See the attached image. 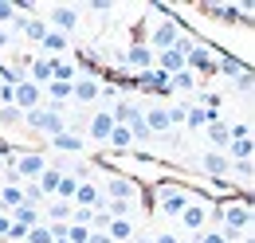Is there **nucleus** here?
Masks as SVG:
<instances>
[{"label":"nucleus","instance_id":"nucleus-1","mask_svg":"<svg viewBox=\"0 0 255 243\" xmlns=\"http://www.w3.org/2000/svg\"><path fill=\"white\" fill-rule=\"evenodd\" d=\"M216 232H220L228 243L244 240V236L252 232V208H248V204H220V224H216Z\"/></svg>","mask_w":255,"mask_h":243},{"label":"nucleus","instance_id":"nucleus-2","mask_svg":"<svg viewBox=\"0 0 255 243\" xmlns=\"http://www.w3.org/2000/svg\"><path fill=\"white\" fill-rule=\"evenodd\" d=\"M24 122L32 125L35 133H43L47 141H51L55 133H63V129H67V118H63V110H59V106H47V102H43L39 110H28V114H24Z\"/></svg>","mask_w":255,"mask_h":243},{"label":"nucleus","instance_id":"nucleus-3","mask_svg":"<svg viewBox=\"0 0 255 243\" xmlns=\"http://www.w3.org/2000/svg\"><path fill=\"white\" fill-rule=\"evenodd\" d=\"M189 204H192L189 188H177V184H165V188L157 192V208H161L165 216H173V220H177V216L185 212Z\"/></svg>","mask_w":255,"mask_h":243},{"label":"nucleus","instance_id":"nucleus-4","mask_svg":"<svg viewBox=\"0 0 255 243\" xmlns=\"http://www.w3.org/2000/svg\"><path fill=\"white\" fill-rule=\"evenodd\" d=\"M12 106L20 110V114H28V110H39L43 106V87H35V83H20V87H12Z\"/></svg>","mask_w":255,"mask_h":243},{"label":"nucleus","instance_id":"nucleus-5","mask_svg":"<svg viewBox=\"0 0 255 243\" xmlns=\"http://www.w3.org/2000/svg\"><path fill=\"white\" fill-rule=\"evenodd\" d=\"M98 192H102L106 200H137V192H141V188L129 181V177H118V173H110V177H106V184H102Z\"/></svg>","mask_w":255,"mask_h":243},{"label":"nucleus","instance_id":"nucleus-6","mask_svg":"<svg viewBox=\"0 0 255 243\" xmlns=\"http://www.w3.org/2000/svg\"><path fill=\"white\" fill-rule=\"evenodd\" d=\"M185 71H189V75H212V71H216V55H212L204 43H196L189 55H185Z\"/></svg>","mask_w":255,"mask_h":243},{"label":"nucleus","instance_id":"nucleus-7","mask_svg":"<svg viewBox=\"0 0 255 243\" xmlns=\"http://www.w3.org/2000/svg\"><path fill=\"white\" fill-rule=\"evenodd\" d=\"M47 24L59 31V35H71V31L79 28V8H67V4H59V8H47Z\"/></svg>","mask_w":255,"mask_h":243},{"label":"nucleus","instance_id":"nucleus-8","mask_svg":"<svg viewBox=\"0 0 255 243\" xmlns=\"http://www.w3.org/2000/svg\"><path fill=\"white\" fill-rule=\"evenodd\" d=\"M71 98H75L79 106L98 102V98H102V83H98V79H91V75H83V79H75V83H71Z\"/></svg>","mask_w":255,"mask_h":243},{"label":"nucleus","instance_id":"nucleus-9","mask_svg":"<svg viewBox=\"0 0 255 243\" xmlns=\"http://www.w3.org/2000/svg\"><path fill=\"white\" fill-rule=\"evenodd\" d=\"M141 122H145V129H149V137H161V141H169V114H165V106H149L145 114H141Z\"/></svg>","mask_w":255,"mask_h":243},{"label":"nucleus","instance_id":"nucleus-10","mask_svg":"<svg viewBox=\"0 0 255 243\" xmlns=\"http://www.w3.org/2000/svg\"><path fill=\"white\" fill-rule=\"evenodd\" d=\"M122 59H126V67L133 71V75H145V71H153V51H149L145 43H133V47H129Z\"/></svg>","mask_w":255,"mask_h":243},{"label":"nucleus","instance_id":"nucleus-11","mask_svg":"<svg viewBox=\"0 0 255 243\" xmlns=\"http://www.w3.org/2000/svg\"><path fill=\"white\" fill-rule=\"evenodd\" d=\"M181 35H185V31L177 28V20H165V24H161V28L149 35V43H153L149 51H169V47H173V43H177Z\"/></svg>","mask_w":255,"mask_h":243},{"label":"nucleus","instance_id":"nucleus-12","mask_svg":"<svg viewBox=\"0 0 255 243\" xmlns=\"http://www.w3.org/2000/svg\"><path fill=\"white\" fill-rule=\"evenodd\" d=\"M200 169L208 173V177H216V181H224L228 173H232V161L224 157V153H216V149H208L204 157H200Z\"/></svg>","mask_w":255,"mask_h":243},{"label":"nucleus","instance_id":"nucleus-13","mask_svg":"<svg viewBox=\"0 0 255 243\" xmlns=\"http://www.w3.org/2000/svg\"><path fill=\"white\" fill-rule=\"evenodd\" d=\"M110 129H114V122H110V110H98L95 118L87 122V137H91V141H98V145H106Z\"/></svg>","mask_w":255,"mask_h":243},{"label":"nucleus","instance_id":"nucleus-14","mask_svg":"<svg viewBox=\"0 0 255 243\" xmlns=\"http://www.w3.org/2000/svg\"><path fill=\"white\" fill-rule=\"evenodd\" d=\"M153 67H157L161 75H181V71H185V55H181L177 47H169V51H157V55H153Z\"/></svg>","mask_w":255,"mask_h":243},{"label":"nucleus","instance_id":"nucleus-15","mask_svg":"<svg viewBox=\"0 0 255 243\" xmlns=\"http://www.w3.org/2000/svg\"><path fill=\"white\" fill-rule=\"evenodd\" d=\"M177 220L189 228L192 236H200V232H204V220H208V200H204V204H189V208L177 216Z\"/></svg>","mask_w":255,"mask_h":243},{"label":"nucleus","instance_id":"nucleus-16","mask_svg":"<svg viewBox=\"0 0 255 243\" xmlns=\"http://www.w3.org/2000/svg\"><path fill=\"white\" fill-rule=\"evenodd\" d=\"M59 177H63V165H55V161H47V169L39 173V181H35V188L51 200L55 196V188H59Z\"/></svg>","mask_w":255,"mask_h":243},{"label":"nucleus","instance_id":"nucleus-17","mask_svg":"<svg viewBox=\"0 0 255 243\" xmlns=\"http://www.w3.org/2000/svg\"><path fill=\"white\" fill-rule=\"evenodd\" d=\"M137 114H141V106H137L133 98H118V102H114V110H110V122H114V125H129Z\"/></svg>","mask_w":255,"mask_h":243},{"label":"nucleus","instance_id":"nucleus-18","mask_svg":"<svg viewBox=\"0 0 255 243\" xmlns=\"http://www.w3.org/2000/svg\"><path fill=\"white\" fill-rule=\"evenodd\" d=\"M83 133H71V129H63V133H55L51 137V149L55 153H83Z\"/></svg>","mask_w":255,"mask_h":243},{"label":"nucleus","instance_id":"nucleus-19","mask_svg":"<svg viewBox=\"0 0 255 243\" xmlns=\"http://www.w3.org/2000/svg\"><path fill=\"white\" fill-rule=\"evenodd\" d=\"M133 208H137V200H106V196H102V208H98V212H106L110 220H129Z\"/></svg>","mask_w":255,"mask_h":243},{"label":"nucleus","instance_id":"nucleus-20","mask_svg":"<svg viewBox=\"0 0 255 243\" xmlns=\"http://www.w3.org/2000/svg\"><path fill=\"white\" fill-rule=\"evenodd\" d=\"M8 220H12V224H20V228H35V224H43V212L32 208V204H20V208H12V212H8Z\"/></svg>","mask_w":255,"mask_h":243},{"label":"nucleus","instance_id":"nucleus-21","mask_svg":"<svg viewBox=\"0 0 255 243\" xmlns=\"http://www.w3.org/2000/svg\"><path fill=\"white\" fill-rule=\"evenodd\" d=\"M106 236L114 243H126V240L137 236V228H133V220H110V224H106Z\"/></svg>","mask_w":255,"mask_h":243},{"label":"nucleus","instance_id":"nucleus-22","mask_svg":"<svg viewBox=\"0 0 255 243\" xmlns=\"http://www.w3.org/2000/svg\"><path fill=\"white\" fill-rule=\"evenodd\" d=\"M24 204V184H4L0 188V212H12Z\"/></svg>","mask_w":255,"mask_h":243},{"label":"nucleus","instance_id":"nucleus-23","mask_svg":"<svg viewBox=\"0 0 255 243\" xmlns=\"http://www.w3.org/2000/svg\"><path fill=\"white\" fill-rule=\"evenodd\" d=\"M204 129H208V141H212V149H216V153H224V149H228V141H232V133H228V125H224L220 118H216V122H208Z\"/></svg>","mask_w":255,"mask_h":243},{"label":"nucleus","instance_id":"nucleus-24","mask_svg":"<svg viewBox=\"0 0 255 243\" xmlns=\"http://www.w3.org/2000/svg\"><path fill=\"white\" fill-rule=\"evenodd\" d=\"M208 122H216V110H204V106H189V114H185V125H189V129H204Z\"/></svg>","mask_w":255,"mask_h":243},{"label":"nucleus","instance_id":"nucleus-25","mask_svg":"<svg viewBox=\"0 0 255 243\" xmlns=\"http://www.w3.org/2000/svg\"><path fill=\"white\" fill-rule=\"evenodd\" d=\"M252 153H255V145H252V137H248V141H228V153H224V157L240 165V161H252Z\"/></svg>","mask_w":255,"mask_h":243},{"label":"nucleus","instance_id":"nucleus-26","mask_svg":"<svg viewBox=\"0 0 255 243\" xmlns=\"http://www.w3.org/2000/svg\"><path fill=\"white\" fill-rule=\"evenodd\" d=\"M47 220H51V224H67V220H71V204L51 196V200H47Z\"/></svg>","mask_w":255,"mask_h":243},{"label":"nucleus","instance_id":"nucleus-27","mask_svg":"<svg viewBox=\"0 0 255 243\" xmlns=\"http://www.w3.org/2000/svg\"><path fill=\"white\" fill-rule=\"evenodd\" d=\"M39 43H43V51H51L55 59H59V51H67V47H71V39H67V35H59V31H47Z\"/></svg>","mask_w":255,"mask_h":243},{"label":"nucleus","instance_id":"nucleus-28","mask_svg":"<svg viewBox=\"0 0 255 243\" xmlns=\"http://www.w3.org/2000/svg\"><path fill=\"white\" fill-rule=\"evenodd\" d=\"M216 71H224L228 79H240L248 67H244V59H236V55H224V59H216Z\"/></svg>","mask_w":255,"mask_h":243},{"label":"nucleus","instance_id":"nucleus-29","mask_svg":"<svg viewBox=\"0 0 255 243\" xmlns=\"http://www.w3.org/2000/svg\"><path fill=\"white\" fill-rule=\"evenodd\" d=\"M75 188H79V181H75L71 173H63V177H59V188H55V200H67V204H71V200H75Z\"/></svg>","mask_w":255,"mask_h":243},{"label":"nucleus","instance_id":"nucleus-30","mask_svg":"<svg viewBox=\"0 0 255 243\" xmlns=\"http://www.w3.org/2000/svg\"><path fill=\"white\" fill-rule=\"evenodd\" d=\"M106 145H114V149H129V145H133V137H129L126 125H114V129H110V137H106Z\"/></svg>","mask_w":255,"mask_h":243},{"label":"nucleus","instance_id":"nucleus-31","mask_svg":"<svg viewBox=\"0 0 255 243\" xmlns=\"http://www.w3.org/2000/svg\"><path fill=\"white\" fill-rule=\"evenodd\" d=\"M196 87V75L181 71V75H169V91H192Z\"/></svg>","mask_w":255,"mask_h":243},{"label":"nucleus","instance_id":"nucleus-32","mask_svg":"<svg viewBox=\"0 0 255 243\" xmlns=\"http://www.w3.org/2000/svg\"><path fill=\"white\" fill-rule=\"evenodd\" d=\"M24 35H28V39H35V43H39V39L47 35V24H43V20H35V16H28V24H24Z\"/></svg>","mask_w":255,"mask_h":243},{"label":"nucleus","instance_id":"nucleus-33","mask_svg":"<svg viewBox=\"0 0 255 243\" xmlns=\"http://www.w3.org/2000/svg\"><path fill=\"white\" fill-rule=\"evenodd\" d=\"M24 243H51V232H47V224H35V228H28Z\"/></svg>","mask_w":255,"mask_h":243},{"label":"nucleus","instance_id":"nucleus-34","mask_svg":"<svg viewBox=\"0 0 255 243\" xmlns=\"http://www.w3.org/2000/svg\"><path fill=\"white\" fill-rule=\"evenodd\" d=\"M192 102H177V106H165V114H169V125H181L185 122V114H189Z\"/></svg>","mask_w":255,"mask_h":243},{"label":"nucleus","instance_id":"nucleus-35","mask_svg":"<svg viewBox=\"0 0 255 243\" xmlns=\"http://www.w3.org/2000/svg\"><path fill=\"white\" fill-rule=\"evenodd\" d=\"M192 240H196V243H228L216 228H204V232H200V236H192Z\"/></svg>","mask_w":255,"mask_h":243},{"label":"nucleus","instance_id":"nucleus-36","mask_svg":"<svg viewBox=\"0 0 255 243\" xmlns=\"http://www.w3.org/2000/svg\"><path fill=\"white\" fill-rule=\"evenodd\" d=\"M12 16H16V4H12V0H0V28L12 24Z\"/></svg>","mask_w":255,"mask_h":243},{"label":"nucleus","instance_id":"nucleus-37","mask_svg":"<svg viewBox=\"0 0 255 243\" xmlns=\"http://www.w3.org/2000/svg\"><path fill=\"white\" fill-rule=\"evenodd\" d=\"M20 118H24V114H20L16 106H0V122H4V125H12V122H20Z\"/></svg>","mask_w":255,"mask_h":243},{"label":"nucleus","instance_id":"nucleus-38","mask_svg":"<svg viewBox=\"0 0 255 243\" xmlns=\"http://www.w3.org/2000/svg\"><path fill=\"white\" fill-rule=\"evenodd\" d=\"M255 91V79H252V71H244L240 75V94H252Z\"/></svg>","mask_w":255,"mask_h":243},{"label":"nucleus","instance_id":"nucleus-39","mask_svg":"<svg viewBox=\"0 0 255 243\" xmlns=\"http://www.w3.org/2000/svg\"><path fill=\"white\" fill-rule=\"evenodd\" d=\"M232 169H240V177H244V181H252V173H255L252 161H240V165H232Z\"/></svg>","mask_w":255,"mask_h":243},{"label":"nucleus","instance_id":"nucleus-40","mask_svg":"<svg viewBox=\"0 0 255 243\" xmlns=\"http://www.w3.org/2000/svg\"><path fill=\"white\" fill-rule=\"evenodd\" d=\"M24 236H28V228H20V224H12V228H8V240H12V243L24 240Z\"/></svg>","mask_w":255,"mask_h":243},{"label":"nucleus","instance_id":"nucleus-41","mask_svg":"<svg viewBox=\"0 0 255 243\" xmlns=\"http://www.w3.org/2000/svg\"><path fill=\"white\" fill-rule=\"evenodd\" d=\"M87 243H114V240H110L106 232H91V240H87Z\"/></svg>","mask_w":255,"mask_h":243},{"label":"nucleus","instance_id":"nucleus-42","mask_svg":"<svg viewBox=\"0 0 255 243\" xmlns=\"http://www.w3.org/2000/svg\"><path fill=\"white\" fill-rule=\"evenodd\" d=\"M149 243H177V236H173V232H161L157 240H149Z\"/></svg>","mask_w":255,"mask_h":243},{"label":"nucleus","instance_id":"nucleus-43","mask_svg":"<svg viewBox=\"0 0 255 243\" xmlns=\"http://www.w3.org/2000/svg\"><path fill=\"white\" fill-rule=\"evenodd\" d=\"M8 228H12V220H8V212H0V236H8Z\"/></svg>","mask_w":255,"mask_h":243},{"label":"nucleus","instance_id":"nucleus-44","mask_svg":"<svg viewBox=\"0 0 255 243\" xmlns=\"http://www.w3.org/2000/svg\"><path fill=\"white\" fill-rule=\"evenodd\" d=\"M8 39H12V31H8V28H0V47H8Z\"/></svg>","mask_w":255,"mask_h":243},{"label":"nucleus","instance_id":"nucleus-45","mask_svg":"<svg viewBox=\"0 0 255 243\" xmlns=\"http://www.w3.org/2000/svg\"><path fill=\"white\" fill-rule=\"evenodd\" d=\"M177 243H196V240H177Z\"/></svg>","mask_w":255,"mask_h":243},{"label":"nucleus","instance_id":"nucleus-46","mask_svg":"<svg viewBox=\"0 0 255 243\" xmlns=\"http://www.w3.org/2000/svg\"><path fill=\"white\" fill-rule=\"evenodd\" d=\"M51 243H67V240H51Z\"/></svg>","mask_w":255,"mask_h":243},{"label":"nucleus","instance_id":"nucleus-47","mask_svg":"<svg viewBox=\"0 0 255 243\" xmlns=\"http://www.w3.org/2000/svg\"><path fill=\"white\" fill-rule=\"evenodd\" d=\"M137 243H149V240H137Z\"/></svg>","mask_w":255,"mask_h":243}]
</instances>
